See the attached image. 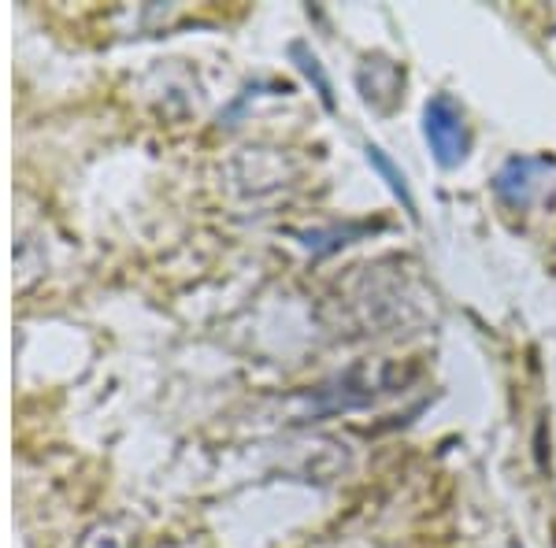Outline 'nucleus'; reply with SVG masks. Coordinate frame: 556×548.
Instances as JSON below:
<instances>
[{
    "mask_svg": "<svg viewBox=\"0 0 556 548\" xmlns=\"http://www.w3.org/2000/svg\"><path fill=\"white\" fill-rule=\"evenodd\" d=\"M356 86L367 107L375 112H393L401 101V86H405V71L386 56H367L356 71Z\"/></svg>",
    "mask_w": 556,
    "mask_h": 548,
    "instance_id": "nucleus-4",
    "label": "nucleus"
},
{
    "mask_svg": "<svg viewBox=\"0 0 556 548\" xmlns=\"http://www.w3.org/2000/svg\"><path fill=\"white\" fill-rule=\"evenodd\" d=\"M364 152H367V164L379 170V175L386 178V186L393 190V196H397V201L405 204V212L412 215V219H416V215H419V212H416V196H412V190H408L405 170H397V164H393V160L386 156V152H382L379 145H367Z\"/></svg>",
    "mask_w": 556,
    "mask_h": 548,
    "instance_id": "nucleus-5",
    "label": "nucleus"
},
{
    "mask_svg": "<svg viewBox=\"0 0 556 548\" xmlns=\"http://www.w3.org/2000/svg\"><path fill=\"white\" fill-rule=\"evenodd\" d=\"M553 175V160L545 156H508L493 175V193L505 208L527 212L542 196L545 178Z\"/></svg>",
    "mask_w": 556,
    "mask_h": 548,
    "instance_id": "nucleus-3",
    "label": "nucleus"
},
{
    "mask_svg": "<svg viewBox=\"0 0 556 548\" xmlns=\"http://www.w3.org/2000/svg\"><path fill=\"white\" fill-rule=\"evenodd\" d=\"M290 56L298 60L301 75L308 78L312 86H316V93H319L323 107H327V112H334V107H338V101H334V86H330V78H327V71H323L316 52H312L308 44H301V41H298V44H290Z\"/></svg>",
    "mask_w": 556,
    "mask_h": 548,
    "instance_id": "nucleus-6",
    "label": "nucleus"
},
{
    "mask_svg": "<svg viewBox=\"0 0 556 548\" xmlns=\"http://www.w3.org/2000/svg\"><path fill=\"white\" fill-rule=\"evenodd\" d=\"M412 379H416V367L408 371V367L393 364V359H361V364L345 367L330 382H323L319 390H312L308 416H334V411L371 408V404L405 390Z\"/></svg>",
    "mask_w": 556,
    "mask_h": 548,
    "instance_id": "nucleus-1",
    "label": "nucleus"
},
{
    "mask_svg": "<svg viewBox=\"0 0 556 548\" xmlns=\"http://www.w3.org/2000/svg\"><path fill=\"white\" fill-rule=\"evenodd\" d=\"M424 138L430 145V156L438 160V167L453 170L468 160L471 130L468 119H464V107L450 93H434L424 104Z\"/></svg>",
    "mask_w": 556,
    "mask_h": 548,
    "instance_id": "nucleus-2",
    "label": "nucleus"
}]
</instances>
